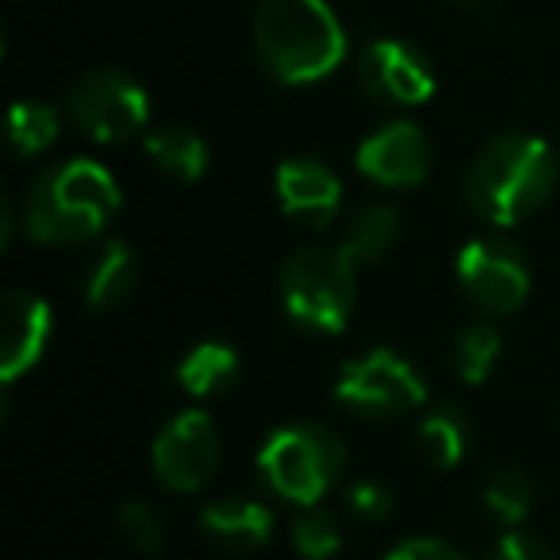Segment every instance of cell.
I'll use <instances>...</instances> for the list:
<instances>
[{"instance_id": "cell-1", "label": "cell", "mask_w": 560, "mask_h": 560, "mask_svg": "<svg viewBox=\"0 0 560 560\" xmlns=\"http://www.w3.org/2000/svg\"><path fill=\"white\" fill-rule=\"evenodd\" d=\"M119 185L93 158H70L32 180L24 196V231L43 246H78L116 219Z\"/></svg>"}, {"instance_id": "cell-2", "label": "cell", "mask_w": 560, "mask_h": 560, "mask_svg": "<svg viewBox=\"0 0 560 560\" xmlns=\"http://www.w3.org/2000/svg\"><path fill=\"white\" fill-rule=\"evenodd\" d=\"M254 50L280 85H315L346 58V27L327 0H261Z\"/></svg>"}, {"instance_id": "cell-3", "label": "cell", "mask_w": 560, "mask_h": 560, "mask_svg": "<svg viewBox=\"0 0 560 560\" xmlns=\"http://www.w3.org/2000/svg\"><path fill=\"white\" fill-rule=\"evenodd\" d=\"M557 188V154L537 135H499L472 158L468 208L491 226H514L541 211Z\"/></svg>"}, {"instance_id": "cell-4", "label": "cell", "mask_w": 560, "mask_h": 560, "mask_svg": "<svg viewBox=\"0 0 560 560\" xmlns=\"http://www.w3.org/2000/svg\"><path fill=\"white\" fill-rule=\"evenodd\" d=\"M280 300L296 327L342 335L358 304V261L346 246H304L280 269Z\"/></svg>"}, {"instance_id": "cell-5", "label": "cell", "mask_w": 560, "mask_h": 560, "mask_svg": "<svg viewBox=\"0 0 560 560\" xmlns=\"http://www.w3.org/2000/svg\"><path fill=\"white\" fill-rule=\"evenodd\" d=\"M257 472L284 503L315 506L346 472V445L323 422H289L265 438Z\"/></svg>"}, {"instance_id": "cell-6", "label": "cell", "mask_w": 560, "mask_h": 560, "mask_svg": "<svg viewBox=\"0 0 560 560\" xmlns=\"http://www.w3.org/2000/svg\"><path fill=\"white\" fill-rule=\"evenodd\" d=\"M335 399L353 415L392 419V415L419 411L427 404V384L411 361L376 346V350L346 361L335 384Z\"/></svg>"}, {"instance_id": "cell-7", "label": "cell", "mask_w": 560, "mask_h": 560, "mask_svg": "<svg viewBox=\"0 0 560 560\" xmlns=\"http://www.w3.org/2000/svg\"><path fill=\"white\" fill-rule=\"evenodd\" d=\"M66 116L93 142H124L147 127L150 96L131 73L93 70L73 81L66 96Z\"/></svg>"}, {"instance_id": "cell-8", "label": "cell", "mask_w": 560, "mask_h": 560, "mask_svg": "<svg viewBox=\"0 0 560 560\" xmlns=\"http://www.w3.org/2000/svg\"><path fill=\"white\" fill-rule=\"evenodd\" d=\"M219 427L208 411L192 407L180 411L158 430L154 445H150V465L154 476L177 495H192L215 476L219 468Z\"/></svg>"}, {"instance_id": "cell-9", "label": "cell", "mask_w": 560, "mask_h": 560, "mask_svg": "<svg viewBox=\"0 0 560 560\" xmlns=\"http://www.w3.org/2000/svg\"><path fill=\"white\" fill-rule=\"evenodd\" d=\"M457 280L465 296L488 315H511L529 296V265L506 238H472L457 254Z\"/></svg>"}, {"instance_id": "cell-10", "label": "cell", "mask_w": 560, "mask_h": 560, "mask_svg": "<svg viewBox=\"0 0 560 560\" xmlns=\"http://www.w3.org/2000/svg\"><path fill=\"white\" fill-rule=\"evenodd\" d=\"M358 173L381 188H415L430 173V142L419 124L392 119L358 147Z\"/></svg>"}, {"instance_id": "cell-11", "label": "cell", "mask_w": 560, "mask_h": 560, "mask_svg": "<svg viewBox=\"0 0 560 560\" xmlns=\"http://www.w3.org/2000/svg\"><path fill=\"white\" fill-rule=\"evenodd\" d=\"M361 85L384 104H427L434 96V70L404 39H373L361 50Z\"/></svg>"}, {"instance_id": "cell-12", "label": "cell", "mask_w": 560, "mask_h": 560, "mask_svg": "<svg viewBox=\"0 0 560 560\" xmlns=\"http://www.w3.org/2000/svg\"><path fill=\"white\" fill-rule=\"evenodd\" d=\"M277 200L289 219L330 226L342 208V180L319 158H284L277 170Z\"/></svg>"}, {"instance_id": "cell-13", "label": "cell", "mask_w": 560, "mask_h": 560, "mask_svg": "<svg viewBox=\"0 0 560 560\" xmlns=\"http://www.w3.org/2000/svg\"><path fill=\"white\" fill-rule=\"evenodd\" d=\"M55 335L50 304L35 292L12 289L4 296V346H0V381L16 384L27 369L39 365Z\"/></svg>"}, {"instance_id": "cell-14", "label": "cell", "mask_w": 560, "mask_h": 560, "mask_svg": "<svg viewBox=\"0 0 560 560\" xmlns=\"http://www.w3.org/2000/svg\"><path fill=\"white\" fill-rule=\"evenodd\" d=\"M200 534L226 552H254L269 545L272 511L261 499L223 495L200 511Z\"/></svg>"}, {"instance_id": "cell-15", "label": "cell", "mask_w": 560, "mask_h": 560, "mask_svg": "<svg viewBox=\"0 0 560 560\" xmlns=\"http://www.w3.org/2000/svg\"><path fill=\"white\" fill-rule=\"evenodd\" d=\"M135 280H139V261H135V249L127 242H108L101 246V254L85 265V304L96 312H112L135 292Z\"/></svg>"}, {"instance_id": "cell-16", "label": "cell", "mask_w": 560, "mask_h": 560, "mask_svg": "<svg viewBox=\"0 0 560 560\" xmlns=\"http://www.w3.org/2000/svg\"><path fill=\"white\" fill-rule=\"evenodd\" d=\"M147 154L154 158V165L162 173H170L173 180H200L208 173V162H211V150L203 142V135H196L192 127H180V124H162L142 139Z\"/></svg>"}, {"instance_id": "cell-17", "label": "cell", "mask_w": 560, "mask_h": 560, "mask_svg": "<svg viewBox=\"0 0 560 560\" xmlns=\"http://www.w3.org/2000/svg\"><path fill=\"white\" fill-rule=\"evenodd\" d=\"M238 373H242V361L234 353V346L226 342H196L177 361V384L196 399L223 396L226 388H234Z\"/></svg>"}, {"instance_id": "cell-18", "label": "cell", "mask_w": 560, "mask_h": 560, "mask_svg": "<svg viewBox=\"0 0 560 560\" xmlns=\"http://www.w3.org/2000/svg\"><path fill=\"white\" fill-rule=\"evenodd\" d=\"M419 450L422 457L430 460L434 468H442V472H450L453 465H460L468 453V438H472V430H468V419L460 407H434V411L422 415L419 422Z\"/></svg>"}, {"instance_id": "cell-19", "label": "cell", "mask_w": 560, "mask_h": 560, "mask_svg": "<svg viewBox=\"0 0 560 560\" xmlns=\"http://www.w3.org/2000/svg\"><path fill=\"white\" fill-rule=\"evenodd\" d=\"M399 238V211L392 203H365L346 226L342 246L350 249L353 261H381Z\"/></svg>"}, {"instance_id": "cell-20", "label": "cell", "mask_w": 560, "mask_h": 560, "mask_svg": "<svg viewBox=\"0 0 560 560\" xmlns=\"http://www.w3.org/2000/svg\"><path fill=\"white\" fill-rule=\"evenodd\" d=\"M58 127H62L58 112L43 101H20L9 112V142L20 158H35L47 147H55Z\"/></svg>"}, {"instance_id": "cell-21", "label": "cell", "mask_w": 560, "mask_h": 560, "mask_svg": "<svg viewBox=\"0 0 560 560\" xmlns=\"http://www.w3.org/2000/svg\"><path fill=\"white\" fill-rule=\"evenodd\" d=\"M499 350H503V338L488 323H476V327L460 330L457 346H453V365H457L460 381L465 384H483L499 365Z\"/></svg>"}, {"instance_id": "cell-22", "label": "cell", "mask_w": 560, "mask_h": 560, "mask_svg": "<svg viewBox=\"0 0 560 560\" xmlns=\"http://www.w3.org/2000/svg\"><path fill=\"white\" fill-rule=\"evenodd\" d=\"M483 506H488L503 526H518V522H526V514L534 511V483H529L518 468H499V472L483 483Z\"/></svg>"}, {"instance_id": "cell-23", "label": "cell", "mask_w": 560, "mask_h": 560, "mask_svg": "<svg viewBox=\"0 0 560 560\" xmlns=\"http://www.w3.org/2000/svg\"><path fill=\"white\" fill-rule=\"evenodd\" d=\"M292 545H296V552L307 560H330L342 549V529H338V522L330 518L327 511L307 506L296 518V526H292Z\"/></svg>"}, {"instance_id": "cell-24", "label": "cell", "mask_w": 560, "mask_h": 560, "mask_svg": "<svg viewBox=\"0 0 560 560\" xmlns=\"http://www.w3.org/2000/svg\"><path fill=\"white\" fill-rule=\"evenodd\" d=\"M116 522H119V529H124L127 545L139 549V552H147V557L165 545V522H162V514L147 503V499H127V503L119 506Z\"/></svg>"}, {"instance_id": "cell-25", "label": "cell", "mask_w": 560, "mask_h": 560, "mask_svg": "<svg viewBox=\"0 0 560 560\" xmlns=\"http://www.w3.org/2000/svg\"><path fill=\"white\" fill-rule=\"evenodd\" d=\"M488 560H560V557L545 537L522 534V529H506V534L491 545Z\"/></svg>"}, {"instance_id": "cell-26", "label": "cell", "mask_w": 560, "mask_h": 560, "mask_svg": "<svg viewBox=\"0 0 560 560\" xmlns=\"http://www.w3.org/2000/svg\"><path fill=\"white\" fill-rule=\"evenodd\" d=\"M346 503H350V511L358 514V518L381 522L392 514L396 499H392V491L384 488L381 480H358V483H350V491H346Z\"/></svg>"}, {"instance_id": "cell-27", "label": "cell", "mask_w": 560, "mask_h": 560, "mask_svg": "<svg viewBox=\"0 0 560 560\" xmlns=\"http://www.w3.org/2000/svg\"><path fill=\"white\" fill-rule=\"evenodd\" d=\"M381 560H468L460 549H453L442 537H407L396 549H388Z\"/></svg>"}]
</instances>
